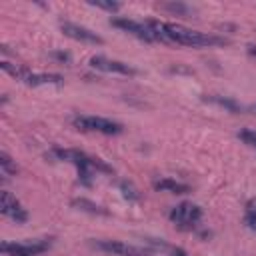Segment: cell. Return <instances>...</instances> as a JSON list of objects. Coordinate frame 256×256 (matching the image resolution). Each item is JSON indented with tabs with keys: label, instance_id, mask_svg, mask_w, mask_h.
<instances>
[{
	"label": "cell",
	"instance_id": "6da1fadb",
	"mask_svg": "<svg viewBox=\"0 0 256 256\" xmlns=\"http://www.w3.org/2000/svg\"><path fill=\"white\" fill-rule=\"evenodd\" d=\"M148 26L156 34L158 42L164 44H184V46H216V44H226L224 38L204 34L192 28H186L182 24L174 22H158V20H148Z\"/></svg>",
	"mask_w": 256,
	"mask_h": 256
},
{
	"label": "cell",
	"instance_id": "7a4b0ae2",
	"mask_svg": "<svg viewBox=\"0 0 256 256\" xmlns=\"http://www.w3.org/2000/svg\"><path fill=\"white\" fill-rule=\"evenodd\" d=\"M52 156L58 158V160H66V162L74 164L76 170H78V180H80L82 184H86V186L92 184V174H94V170H98V172H112V168H110L106 162H102V160H98V158H92V156H88V154L82 152V150L54 148V150H52Z\"/></svg>",
	"mask_w": 256,
	"mask_h": 256
},
{
	"label": "cell",
	"instance_id": "3957f363",
	"mask_svg": "<svg viewBox=\"0 0 256 256\" xmlns=\"http://www.w3.org/2000/svg\"><path fill=\"white\" fill-rule=\"evenodd\" d=\"M0 68L10 74L12 78L20 80L22 84L26 86H42V84H62L64 78L60 74H54V72H32L28 68H22V66H16V64H10V62H0Z\"/></svg>",
	"mask_w": 256,
	"mask_h": 256
},
{
	"label": "cell",
	"instance_id": "277c9868",
	"mask_svg": "<svg viewBox=\"0 0 256 256\" xmlns=\"http://www.w3.org/2000/svg\"><path fill=\"white\" fill-rule=\"evenodd\" d=\"M74 128L82 130V132H100L106 136H114L122 132V124L114 122L110 118H102V116H86V114H78L72 118Z\"/></svg>",
	"mask_w": 256,
	"mask_h": 256
},
{
	"label": "cell",
	"instance_id": "5b68a950",
	"mask_svg": "<svg viewBox=\"0 0 256 256\" xmlns=\"http://www.w3.org/2000/svg\"><path fill=\"white\" fill-rule=\"evenodd\" d=\"M200 218H202V208L194 202H180L170 210V220L182 230L194 228V224H198Z\"/></svg>",
	"mask_w": 256,
	"mask_h": 256
},
{
	"label": "cell",
	"instance_id": "8992f818",
	"mask_svg": "<svg viewBox=\"0 0 256 256\" xmlns=\"http://www.w3.org/2000/svg\"><path fill=\"white\" fill-rule=\"evenodd\" d=\"M110 24L114 28H120L124 32H130L134 34L138 40H144V42H158L156 34L152 32V28L148 26V22H136V20H128V18H112Z\"/></svg>",
	"mask_w": 256,
	"mask_h": 256
},
{
	"label": "cell",
	"instance_id": "52a82bcc",
	"mask_svg": "<svg viewBox=\"0 0 256 256\" xmlns=\"http://www.w3.org/2000/svg\"><path fill=\"white\" fill-rule=\"evenodd\" d=\"M0 212L18 224H24L28 220V212L22 208V204L16 200V196H12L8 190H2V194H0Z\"/></svg>",
	"mask_w": 256,
	"mask_h": 256
},
{
	"label": "cell",
	"instance_id": "ba28073f",
	"mask_svg": "<svg viewBox=\"0 0 256 256\" xmlns=\"http://www.w3.org/2000/svg\"><path fill=\"white\" fill-rule=\"evenodd\" d=\"M94 246L108 254H114V256H146L148 254V250L120 242V240H98V242H94Z\"/></svg>",
	"mask_w": 256,
	"mask_h": 256
},
{
	"label": "cell",
	"instance_id": "9c48e42d",
	"mask_svg": "<svg viewBox=\"0 0 256 256\" xmlns=\"http://www.w3.org/2000/svg\"><path fill=\"white\" fill-rule=\"evenodd\" d=\"M60 30H62L68 38H72V40H76V42H84V44H102V38H100L96 32L88 30L86 26H80V24H74V22H60Z\"/></svg>",
	"mask_w": 256,
	"mask_h": 256
},
{
	"label": "cell",
	"instance_id": "30bf717a",
	"mask_svg": "<svg viewBox=\"0 0 256 256\" xmlns=\"http://www.w3.org/2000/svg\"><path fill=\"white\" fill-rule=\"evenodd\" d=\"M90 66L100 70V72H112V74H124V76H134L136 74V70L132 66H128L126 62L110 60L106 56H92L90 58Z\"/></svg>",
	"mask_w": 256,
	"mask_h": 256
},
{
	"label": "cell",
	"instance_id": "8fae6325",
	"mask_svg": "<svg viewBox=\"0 0 256 256\" xmlns=\"http://www.w3.org/2000/svg\"><path fill=\"white\" fill-rule=\"evenodd\" d=\"M50 246V242L46 240H32V242H24V244H18V242H2V252L4 254H30V256H36L40 252H44L46 248Z\"/></svg>",
	"mask_w": 256,
	"mask_h": 256
},
{
	"label": "cell",
	"instance_id": "7c38bea8",
	"mask_svg": "<svg viewBox=\"0 0 256 256\" xmlns=\"http://www.w3.org/2000/svg\"><path fill=\"white\" fill-rule=\"evenodd\" d=\"M154 190L172 192V194H186L190 188H188V184L176 182V180H172V178H160V180H154Z\"/></svg>",
	"mask_w": 256,
	"mask_h": 256
},
{
	"label": "cell",
	"instance_id": "4fadbf2b",
	"mask_svg": "<svg viewBox=\"0 0 256 256\" xmlns=\"http://www.w3.org/2000/svg\"><path fill=\"white\" fill-rule=\"evenodd\" d=\"M72 206H78L80 210H86V212H90V214H108L102 206H98V204H94V202H90V200H86V198H76V200H72Z\"/></svg>",
	"mask_w": 256,
	"mask_h": 256
},
{
	"label": "cell",
	"instance_id": "5bb4252c",
	"mask_svg": "<svg viewBox=\"0 0 256 256\" xmlns=\"http://www.w3.org/2000/svg\"><path fill=\"white\" fill-rule=\"evenodd\" d=\"M208 100H210V102H214V104H218V106H222V108H226V110H230V112H242V110H244L238 102H234V100H230V98H222V96H208Z\"/></svg>",
	"mask_w": 256,
	"mask_h": 256
},
{
	"label": "cell",
	"instance_id": "9a60e30c",
	"mask_svg": "<svg viewBox=\"0 0 256 256\" xmlns=\"http://www.w3.org/2000/svg\"><path fill=\"white\" fill-rule=\"evenodd\" d=\"M244 222H246V226H248L252 232H256V198L248 200V204H246V214H244Z\"/></svg>",
	"mask_w": 256,
	"mask_h": 256
},
{
	"label": "cell",
	"instance_id": "2e32d148",
	"mask_svg": "<svg viewBox=\"0 0 256 256\" xmlns=\"http://www.w3.org/2000/svg\"><path fill=\"white\" fill-rule=\"evenodd\" d=\"M0 168H2V174H4V176H12V174L18 172L16 164L12 162V158H10L6 152H0Z\"/></svg>",
	"mask_w": 256,
	"mask_h": 256
},
{
	"label": "cell",
	"instance_id": "e0dca14e",
	"mask_svg": "<svg viewBox=\"0 0 256 256\" xmlns=\"http://www.w3.org/2000/svg\"><path fill=\"white\" fill-rule=\"evenodd\" d=\"M120 192H122V196H124L126 200H138V198H140L138 190H136L134 184L128 182V180H122V182H120Z\"/></svg>",
	"mask_w": 256,
	"mask_h": 256
},
{
	"label": "cell",
	"instance_id": "ac0fdd59",
	"mask_svg": "<svg viewBox=\"0 0 256 256\" xmlns=\"http://www.w3.org/2000/svg\"><path fill=\"white\" fill-rule=\"evenodd\" d=\"M238 138H240L246 146H250V148L256 150V130H252V128H242V130L238 132Z\"/></svg>",
	"mask_w": 256,
	"mask_h": 256
},
{
	"label": "cell",
	"instance_id": "d6986e66",
	"mask_svg": "<svg viewBox=\"0 0 256 256\" xmlns=\"http://www.w3.org/2000/svg\"><path fill=\"white\" fill-rule=\"evenodd\" d=\"M160 8L170 10V12H176V14H180V16L190 14V6L182 4V2H166V4H160Z\"/></svg>",
	"mask_w": 256,
	"mask_h": 256
},
{
	"label": "cell",
	"instance_id": "ffe728a7",
	"mask_svg": "<svg viewBox=\"0 0 256 256\" xmlns=\"http://www.w3.org/2000/svg\"><path fill=\"white\" fill-rule=\"evenodd\" d=\"M90 6H96V8H102V10H108V12H116L120 8L118 2H102V0H90L88 2Z\"/></svg>",
	"mask_w": 256,
	"mask_h": 256
},
{
	"label": "cell",
	"instance_id": "44dd1931",
	"mask_svg": "<svg viewBox=\"0 0 256 256\" xmlns=\"http://www.w3.org/2000/svg\"><path fill=\"white\" fill-rule=\"evenodd\" d=\"M50 56H52V58H56L58 62H66V64H68V62L72 60V56H70L68 52H52Z\"/></svg>",
	"mask_w": 256,
	"mask_h": 256
},
{
	"label": "cell",
	"instance_id": "7402d4cb",
	"mask_svg": "<svg viewBox=\"0 0 256 256\" xmlns=\"http://www.w3.org/2000/svg\"><path fill=\"white\" fill-rule=\"evenodd\" d=\"M246 52H248L250 56H256V46H254V44H248V48H246Z\"/></svg>",
	"mask_w": 256,
	"mask_h": 256
}]
</instances>
